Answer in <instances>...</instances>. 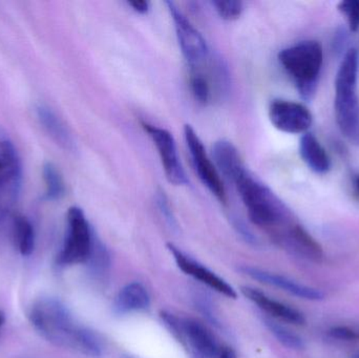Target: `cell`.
Returning a JSON list of instances; mask_svg holds the SVG:
<instances>
[{
  "instance_id": "obj_18",
  "label": "cell",
  "mask_w": 359,
  "mask_h": 358,
  "mask_svg": "<svg viewBox=\"0 0 359 358\" xmlns=\"http://www.w3.org/2000/svg\"><path fill=\"white\" fill-rule=\"evenodd\" d=\"M299 153L308 167L316 174L330 170L331 160L320 141L311 132H306L299 141Z\"/></svg>"
},
{
  "instance_id": "obj_30",
  "label": "cell",
  "mask_w": 359,
  "mask_h": 358,
  "mask_svg": "<svg viewBox=\"0 0 359 358\" xmlns=\"http://www.w3.org/2000/svg\"><path fill=\"white\" fill-rule=\"evenodd\" d=\"M217 358H238V357H236V351L230 347H224V348L219 349Z\"/></svg>"
},
{
  "instance_id": "obj_23",
  "label": "cell",
  "mask_w": 359,
  "mask_h": 358,
  "mask_svg": "<svg viewBox=\"0 0 359 358\" xmlns=\"http://www.w3.org/2000/svg\"><path fill=\"white\" fill-rule=\"evenodd\" d=\"M190 88L194 98L202 103L207 104L211 98L210 78L204 71H190Z\"/></svg>"
},
{
  "instance_id": "obj_12",
  "label": "cell",
  "mask_w": 359,
  "mask_h": 358,
  "mask_svg": "<svg viewBox=\"0 0 359 358\" xmlns=\"http://www.w3.org/2000/svg\"><path fill=\"white\" fill-rule=\"evenodd\" d=\"M241 271L245 275L250 277L251 279L257 280L266 285L273 286V287L280 288L292 296L297 298H304L308 301H322L325 298V294L316 288L308 287V286L302 285L297 283L288 277L283 275H276V273H268V271L262 270V269L255 268V267L244 266L241 268Z\"/></svg>"
},
{
  "instance_id": "obj_1",
  "label": "cell",
  "mask_w": 359,
  "mask_h": 358,
  "mask_svg": "<svg viewBox=\"0 0 359 358\" xmlns=\"http://www.w3.org/2000/svg\"><path fill=\"white\" fill-rule=\"evenodd\" d=\"M29 319L36 331L56 346L73 349L94 358L102 355L100 338L92 330L78 325L69 309L56 298L36 301Z\"/></svg>"
},
{
  "instance_id": "obj_25",
  "label": "cell",
  "mask_w": 359,
  "mask_h": 358,
  "mask_svg": "<svg viewBox=\"0 0 359 358\" xmlns=\"http://www.w3.org/2000/svg\"><path fill=\"white\" fill-rule=\"evenodd\" d=\"M217 15L224 20H236L240 18L244 10V4L238 0H228V1H212Z\"/></svg>"
},
{
  "instance_id": "obj_26",
  "label": "cell",
  "mask_w": 359,
  "mask_h": 358,
  "mask_svg": "<svg viewBox=\"0 0 359 358\" xmlns=\"http://www.w3.org/2000/svg\"><path fill=\"white\" fill-rule=\"evenodd\" d=\"M339 12L347 18L348 25L352 32L359 29V0H345L339 2Z\"/></svg>"
},
{
  "instance_id": "obj_8",
  "label": "cell",
  "mask_w": 359,
  "mask_h": 358,
  "mask_svg": "<svg viewBox=\"0 0 359 358\" xmlns=\"http://www.w3.org/2000/svg\"><path fill=\"white\" fill-rule=\"evenodd\" d=\"M184 137L198 179L221 203L225 204L227 202V193L221 174L206 153L200 137L188 124L184 128Z\"/></svg>"
},
{
  "instance_id": "obj_31",
  "label": "cell",
  "mask_w": 359,
  "mask_h": 358,
  "mask_svg": "<svg viewBox=\"0 0 359 358\" xmlns=\"http://www.w3.org/2000/svg\"><path fill=\"white\" fill-rule=\"evenodd\" d=\"M4 323H6V315H4V311L0 310V331H1Z\"/></svg>"
},
{
  "instance_id": "obj_14",
  "label": "cell",
  "mask_w": 359,
  "mask_h": 358,
  "mask_svg": "<svg viewBox=\"0 0 359 358\" xmlns=\"http://www.w3.org/2000/svg\"><path fill=\"white\" fill-rule=\"evenodd\" d=\"M182 325L186 344L189 345L198 357H217L221 348L205 326L194 319H185Z\"/></svg>"
},
{
  "instance_id": "obj_21",
  "label": "cell",
  "mask_w": 359,
  "mask_h": 358,
  "mask_svg": "<svg viewBox=\"0 0 359 358\" xmlns=\"http://www.w3.org/2000/svg\"><path fill=\"white\" fill-rule=\"evenodd\" d=\"M44 183H46V198L48 200H59L65 195V185L58 168L53 163L44 164L42 168Z\"/></svg>"
},
{
  "instance_id": "obj_5",
  "label": "cell",
  "mask_w": 359,
  "mask_h": 358,
  "mask_svg": "<svg viewBox=\"0 0 359 358\" xmlns=\"http://www.w3.org/2000/svg\"><path fill=\"white\" fill-rule=\"evenodd\" d=\"M95 237L92 227L83 210L73 206L67 212V233L60 254L57 256L59 266L86 263L94 248Z\"/></svg>"
},
{
  "instance_id": "obj_13",
  "label": "cell",
  "mask_w": 359,
  "mask_h": 358,
  "mask_svg": "<svg viewBox=\"0 0 359 358\" xmlns=\"http://www.w3.org/2000/svg\"><path fill=\"white\" fill-rule=\"evenodd\" d=\"M241 292L244 294L245 298H248L261 310L271 315L274 319L297 326H303L306 324V319L303 313L284 303L273 300L267 294H263L255 288L243 286L241 287Z\"/></svg>"
},
{
  "instance_id": "obj_17",
  "label": "cell",
  "mask_w": 359,
  "mask_h": 358,
  "mask_svg": "<svg viewBox=\"0 0 359 358\" xmlns=\"http://www.w3.org/2000/svg\"><path fill=\"white\" fill-rule=\"evenodd\" d=\"M151 306V298L147 288L140 283H130L120 290L114 303L118 315L145 311Z\"/></svg>"
},
{
  "instance_id": "obj_9",
  "label": "cell",
  "mask_w": 359,
  "mask_h": 358,
  "mask_svg": "<svg viewBox=\"0 0 359 358\" xmlns=\"http://www.w3.org/2000/svg\"><path fill=\"white\" fill-rule=\"evenodd\" d=\"M142 125L157 149L158 155L161 160L168 182L177 186L187 184L188 179L180 161L174 136L168 130H164L159 126L153 125L147 122H144Z\"/></svg>"
},
{
  "instance_id": "obj_22",
  "label": "cell",
  "mask_w": 359,
  "mask_h": 358,
  "mask_svg": "<svg viewBox=\"0 0 359 358\" xmlns=\"http://www.w3.org/2000/svg\"><path fill=\"white\" fill-rule=\"evenodd\" d=\"M266 327L269 329V331L273 334L274 338L284 345L287 348L291 349V350L301 351L305 349V342L303 338H299L297 334L291 332L290 330L287 328L283 327V326L278 325L276 322L271 321V319H265Z\"/></svg>"
},
{
  "instance_id": "obj_2",
  "label": "cell",
  "mask_w": 359,
  "mask_h": 358,
  "mask_svg": "<svg viewBox=\"0 0 359 358\" xmlns=\"http://www.w3.org/2000/svg\"><path fill=\"white\" fill-rule=\"evenodd\" d=\"M233 184L246 206L251 222L267 229L278 242L299 223L286 204L248 170H245Z\"/></svg>"
},
{
  "instance_id": "obj_7",
  "label": "cell",
  "mask_w": 359,
  "mask_h": 358,
  "mask_svg": "<svg viewBox=\"0 0 359 358\" xmlns=\"http://www.w3.org/2000/svg\"><path fill=\"white\" fill-rule=\"evenodd\" d=\"M22 170L12 143L0 140V222L8 216L20 193Z\"/></svg>"
},
{
  "instance_id": "obj_32",
  "label": "cell",
  "mask_w": 359,
  "mask_h": 358,
  "mask_svg": "<svg viewBox=\"0 0 359 358\" xmlns=\"http://www.w3.org/2000/svg\"><path fill=\"white\" fill-rule=\"evenodd\" d=\"M354 187H355L356 193L359 195V176L356 177L355 180H354Z\"/></svg>"
},
{
  "instance_id": "obj_27",
  "label": "cell",
  "mask_w": 359,
  "mask_h": 358,
  "mask_svg": "<svg viewBox=\"0 0 359 358\" xmlns=\"http://www.w3.org/2000/svg\"><path fill=\"white\" fill-rule=\"evenodd\" d=\"M328 336L334 340H343V342H358L359 327L335 326L329 330Z\"/></svg>"
},
{
  "instance_id": "obj_15",
  "label": "cell",
  "mask_w": 359,
  "mask_h": 358,
  "mask_svg": "<svg viewBox=\"0 0 359 358\" xmlns=\"http://www.w3.org/2000/svg\"><path fill=\"white\" fill-rule=\"evenodd\" d=\"M212 158L217 170L230 182L233 183L246 170L238 149L229 141L215 142L212 147Z\"/></svg>"
},
{
  "instance_id": "obj_10",
  "label": "cell",
  "mask_w": 359,
  "mask_h": 358,
  "mask_svg": "<svg viewBox=\"0 0 359 358\" xmlns=\"http://www.w3.org/2000/svg\"><path fill=\"white\" fill-rule=\"evenodd\" d=\"M269 119L274 128L287 134H306L313 122L311 111L305 105L280 99L270 104Z\"/></svg>"
},
{
  "instance_id": "obj_11",
  "label": "cell",
  "mask_w": 359,
  "mask_h": 358,
  "mask_svg": "<svg viewBox=\"0 0 359 358\" xmlns=\"http://www.w3.org/2000/svg\"><path fill=\"white\" fill-rule=\"evenodd\" d=\"M168 248L174 256L179 268L186 275L202 282L203 284L208 286L211 289L215 290V291L227 296V298H236L238 294H236V290L225 280L221 279L219 275H215V273L209 270L208 268L203 266L200 263L196 262L189 256H186L184 252H182L178 247L172 245V244H168Z\"/></svg>"
},
{
  "instance_id": "obj_16",
  "label": "cell",
  "mask_w": 359,
  "mask_h": 358,
  "mask_svg": "<svg viewBox=\"0 0 359 358\" xmlns=\"http://www.w3.org/2000/svg\"><path fill=\"white\" fill-rule=\"evenodd\" d=\"M280 243L314 262H322L324 258L322 245L299 223L290 229Z\"/></svg>"
},
{
  "instance_id": "obj_24",
  "label": "cell",
  "mask_w": 359,
  "mask_h": 358,
  "mask_svg": "<svg viewBox=\"0 0 359 358\" xmlns=\"http://www.w3.org/2000/svg\"><path fill=\"white\" fill-rule=\"evenodd\" d=\"M88 262L90 263L93 273L97 277H103L107 273L109 266V254L102 244L97 240L95 241L94 248Z\"/></svg>"
},
{
  "instance_id": "obj_29",
  "label": "cell",
  "mask_w": 359,
  "mask_h": 358,
  "mask_svg": "<svg viewBox=\"0 0 359 358\" xmlns=\"http://www.w3.org/2000/svg\"><path fill=\"white\" fill-rule=\"evenodd\" d=\"M128 6H132L133 10L136 11L137 13L140 14H145L149 12V2L145 0H134V1H128Z\"/></svg>"
},
{
  "instance_id": "obj_20",
  "label": "cell",
  "mask_w": 359,
  "mask_h": 358,
  "mask_svg": "<svg viewBox=\"0 0 359 358\" xmlns=\"http://www.w3.org/2000/svg\"><path fill=\"white\" fill-rule=\"evenodd\" d=\"M14 235L21 256H31L35 248V231L29 219L23 216L15 218Z\"/></svg>"
},
{
  "instance_id": "obj_28",
  "label": "cell",
  "mask_w": 359,
  "mask_h": 358,
  "mask_svg": "<svg viewBox=\"0 0 359 358\" xmlns=\"http://www.w3.org/2000/svg\"><path fill=\"white\" fill-rule=\"evenodd\" d=\"M162 319H163L165 325L168 326L170 331L174 334L175 338L181 343L183 346H186V340L185 336H184L183 332V325H180L178 319L174 317L172 315H170V313L162 312L161 313Z\"/></svg>"
},
{
  "instance_id": "obj_19",
  "label": "cell",
  "mask_w": 359,
  "mask_h": 358,
  "mask_svg": "<svg viewBox=\"0 0 359 358\" xmlns=\"http://www.w3.org/2000/svg\"><path fill=\"white\" fill-rule=\"evenodd\" d=\"M37 116L44 130L54 139L57 144L67 151H73L75 143L71 134L52 109L44 105H39L37 107Z\"/></svg>"
},
{
  "instance_id": "obj_3",
  "label": "cell",
  "mask_w": 359,
  "mask_h": 358,
  "mask_svg": "<svg viewBox=\"0 0 359 358\" xmlns=\"http://www.w3.org/2000/svg\"><path fill=\"white\" fill-rule=\"evenodd\" d=\"M358 54L355 48L346 53L335 78V116L344 136L359 145Z\"/></svg>"
},
{
  "instance_id": "obj_6",
  "label": "cell",
  "mask_w": 359,
  "mask_h": 358,
  "mask_svg": "<svg viewBox=\"0 0 359 358\" xmlns=\"http://www.w3.org/2000/svg\"><path fill=\"white\" fill-rule=\"evenodd\" d=\"M166 4L174 20L180 48L190 71H204V67H207L210 59L206 40L186 18L185 15L175 6L174 2L168 1Z\"/></svg>"
},
{
  "instance_id": "obj_33",
  "label": "cell",
  "mask_w": 359,
  "mask_h": 358,
  "mask_svg": "<svg viewBox=\"0 0 359 358\" xmlns=\"http://www.w3.org/2000/svg\"><path fill=\"white\" fill-rule=\"evenodd\" d=\"M354 358H359V354L356 355V357Z\"/></svg>"
},
{
  "instance_id": "obj_4",
  "label": "cell",
  "mask_w": 359,
  "mask_h": 358,
  "mask_svg": "<svg viewBox=\"0 0 359 358\" xmlns=\"http://www.w3.org/2000/svg\"><path fill=\"white\" fill-rule=\"evenodd\" d=\"M278 60L294 81L302 98L310 101L316 96L318 77L324 61L320 42L305 40L280 50Z\"/></svg>"
}]
</instances>
